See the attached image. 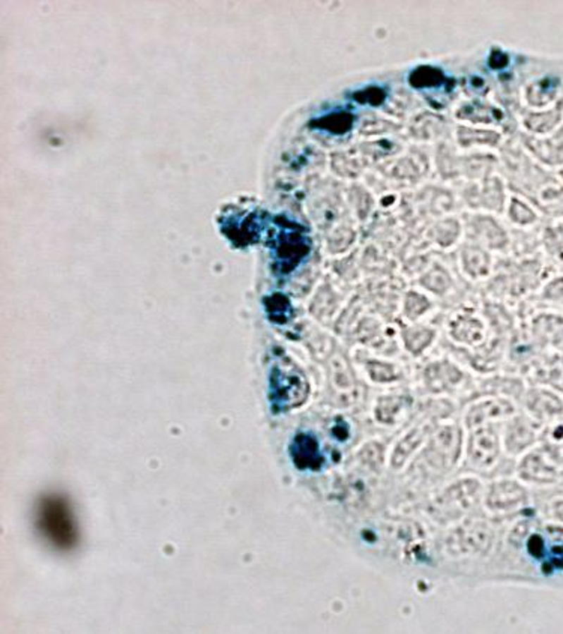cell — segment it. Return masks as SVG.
<instances>
[{"mask_svg": "<svg viewBox=\"0 0 563 634\" xmlns=\"http://www.w3.org/2000/svg\"><path fill=\"white\" fill-rule=\"evenodd\" d=\"M38 528L53 546L70 550L77 544V526L68 502L59 496H49L38 506Z\"/></svg>", "mask_w": 563, "mask_h": 634, "instance_id": "obj_1", "label": "cell"}, {"mask_svg": "<svg viewBox=\"0 0 563 634\" xmlns=\"http://www.w3.org/2000/svg\"><path fill=\"white\" fill-rule=\"evenodd\" d=\"M479 482L475 480H464L452 484L445 490L439 499L433 504V516L443 520H454L466 514L478 501Z\"/></svg>", "mask_w": 563, "mask_h": 634, "instance_id": "obj_2", "label": "cell"}, {"mask_svg": "<svg viewBox=\"0 0 563 634\" xmlns=\"http://www.w3.org/2000/svg\"><path fill=\"white\" fill-rule=\"evenodd\" d=\"M493 541V532L484 523H469L464 525L447 539V549L452 555H475L490 549Z\"/></svg>", "mask_w": 563, "mask_h": 634, "instance_id": "obj_3", "label": "cell"}, {"mask_svg": "<svg viewBox=\"0 0 563 634\" xmlns=\"http://www.w3.org/2000/svg\"><path fill=\"white\" fill-rule=\"evenodd\" d=\"M499 456L497 434L491 427L478 429L469 439V460L478 468H490Z\"/></svg>", "mask_w": 563, "mask_h": 634, "instance_id": "obj_4", "label": "cell"}, {"mask_svg": "<svg viewBox=\"0 0 563 634\" xmlns=\"http://www.w3.org/2000/svg\"><path fill=\"white\" fill-rule=\"evenodd\" d=\"M428 454V460L435 468L454 465L459 454V432L455 427L442 429L433 437Z\"/></svg>", "mask_w": 563, "mask_h": 634, "instance_id": "obj_5", "label": "cell"}, {"mask_svg": "<svg viewBox=\"0 0 563 634\" xmlns=\"http://www.w3.org/2000/svg\"><path fill=\"white\" fill-rule=\"evenodd\" d=\"M526 499V492L516 482L500 481L487 493V506L493 511H509Z\"/></svg>", "mask_w": 563, "mask_h": 634, "instance_id": "obj_6", "label": "cell"}, {"mask_svg": "<svg viewBox=\"0 0 563 634\" xmlns=\"http://www.w3.org/2000/svg\"><path fill=\"white\" fill-rule=\"evenodd\" d=\"M430 432H431V424L430 422L419 424L418 427L410 430L395 446V451L392 454V458H390V463H392V466L394 468L403 466L407 462V458L413 453H415L416 448L425 441V437L430 434Z\"/></svg>", "mask_w": 563, "mask_h": 634, "instance_id": "obj_7", "label": "cell"}, {"mask_svg": "<svg viewBox=\"0 0 563 634\" xmlns=\"http://www.w3.org/2000/svg\"><path fill=\"white\" fill-rule=\"evenodd\" d=\"M514 410L511 403L507 400H485L475 405L472 409L467 412L466 422L469 427H478L482 422L491 418H499L509 415Z\"/></svg>", "mask_w": 563, "mask_h": 634, "instance_id": "obj_8", "label": "cell"}, {"mask_svg": "<svg viewBox=\"0 0 563 634\" xmlns=\"http://www.w3.org/2000/svg\"><path fill=\"white\" fill-rule=\"evenodd\" d=\"M521 477L528 481H538V482H548L555 480V470L551 469L544 458L538 454H531L524 458V462L520 468Z\"/></svg>", "mask_w": 563, "mask_h": 634, "instance_id": "obj_9", "label": "cell"}, {"mask_svg": "<svg viewBox=\"0 0 563 634\" xmlns=\"http://www.w3.org/2000/svg\"><path fill=\"white\" fill-rule=\"evenodd\" d=\"M404 408V400L401 397H382L376 406V418L383 424H394Z\"/></svg>", "mask_w": 563, "mask_h": 634, "instance_id": "obj_10", "label": "cell"}, {"mask_svg": "<svg viewBox=\"0 0 563 634\" xmlns=\"http://www.w3.org/2000/svg\"><path fill=\"white\" fill-rule=\"evenodd\" d=\"M532 432L521 421H515L507 436V445L511 451H520L521 448L532 442Z\"/></svg>", "mask_w": 563, "mask_h": 634, "instance_id": "obj_11", "label": "cell"}, {"mask_svg": "<svg viewBox=\"0 0 563 634\" xmlns=\"http://www.w3.org/2000/svg\"><path fill=\"white\" fill-rule=\"evenodd\" d=\"M528 406L532 410L538 412V415H553L557 410H562L560 401L548 393H539L536 394L531 401Z\"/></svg>", "mask_w": 563, "mask_h": 634, "instance_id": "obj_12", "label": "cell"}, {"mask_svg": "<svg viewBox=\"0 0 563 634\" xmlns=\"http://www.w3.org/2000/svg\"><path fill=\"white\" fill-rule=\"evenodd\" d=\"M431 339H433V332H430V331H416V332L410 331L409 337H406V343H407L409 350L415 352L418 355L421 350H423L425 348H427V346H425L423 343H421V340L430 344Z\"/></svg>", "mask_w": 563, "mask_h": 634, "instance_id": "obj_13", "label": "cell"}, {"mask_svg": "<svg viewBox=\"0 0 563 634\" xmlns=\"http://www.w3.org/2000/svg\"><path fill=\"white\" fill-rule=\"evenodd\" d=\"M371 377L377 382H389V380L397 379V372L392 364H371Z\"/></svg>", "mask_w": 563, "mask_h": 634, "instance_id": "obj_14", "label": "cell"}, {"mask_svg": "<svg viewBox=\"0 0 563 634\" xmlns=\"http://www.w3.org/2000/svg\"><path fill=\"white\" fill-rule=\"evenodd\" d=\"M528 549H531V551L533 553L535 556L541 555V553H543V539L539 538V537H533L531 539V546H528Z\"/></svg>", "mask_w": 563, "mask_h": 634, "instance_id": "obj_15", "label": "cell"}, {"mask_svg": "<svg viewBox=\"0 0 563 634\" xmlns=\"http://www.w3.org/2000/svg\"><path fill=\"white\" fill-rule=\"evenodd\" d=\"M556 513H557V516L562 518L563 520V502H560V504H557L556 505Z\"/></svg>", "mask_w": 563, "mask_h": 634, "instance_id": "obj_16", "label": "cell"}]
</instances>
